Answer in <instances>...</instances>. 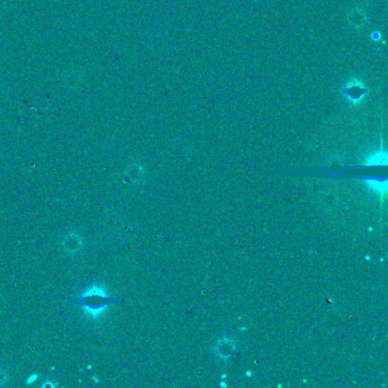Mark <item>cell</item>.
<instances>
[{
  "instance_id": "4",
  "label": "cell",
  "mask_w": 388,
  "mask_h": 388,
  "mask_svg": "<svg viewBox=\"0 0 388 388\" xmlns=\"http://www.w3.org/2000/svg\"><path fill=\"white\" fill-rule=\"evenodd\" d=\"M350 96V99H353V100H358L362 97V94H364V89L362 88V84L361 86H356V84H352L348 86V92H346Z\"/></svg>"
},
{
  "instance_id": "2",
  "label": "cell",
  "mask_w": 388,
  "mask_h": 388,
  "mask_svg": "<svg viewBox=\"0 0 388 388\" xmlns=\"http://www.w3.org/2000/svg\"><path fill=\"white\" fill-rule=\"evenodd\" d=\"M63 247L66 253L70 255H76L80 253L82 247H84V239L76 232H71L66 234L63 242Z\"/></svg>"
},
{
  "instance_id": "5",
  "label": "cell",
  "mask_w": 388,
  "mask_h": 388,
  "mask_svg": "<svg viewBox=\"0 0 388 388\" xmlns=\"http://www.w3.org/2000/svg\"><path fill=\"white\" fill-rule=\"evenodd\" d=\"M378 165H386V154L382 152V154H376L372 155L371 158H368V166H378Z\"/></svg>"
},
{
  "instance_id": "8",
  "label": "cell",
  "mask_w": 388,
  "mask_h": 388,
  "mask_svg": "<svg viewBox=\"0 0 388 388\" xmlns=\"http://www.w3.org/2000/svg\"><path fill=\"white\" fill-rule=\"evenodd\" d=\"M56 386H57V384H55V382H44V385H42V387H52V388L56 387Z\"/></svg>"
},
{
  "instance_id": "3",
  "label": "cell",
  "mask_w": 388,
  "mask_h": 388,
  "mask_svg": "<svg viewBox=\"0 0 388 388\" xmlns=\"http://www.w3.org/2000/svg\"><path fill=\"white\" fill-rule=\"evenodd\" d=\"M366 184H368V187L370 189H372L374 192H377L378 195L380 196H385V194L387 192V180L386 179H379V178H372V176H369V178H364Z\"/></svg>"
},
{
  "instance_id": "1",
  "label": "cell",
  "mask_w": 388,
  "mask_h": 388,
  "mask_svg": "<svg viewBox=\"0 0 388 388\" xmlns=\"http://www.w3.org/2000/svg\"><path fill=\"white\" fill-rule=\"evenodd\" d=\"M70 302L78 305L89 319L98 320L104 316L110 306L118 300L110 294L104 284L94 282Z\"/></svg>"
},
{
  "instance_id": "7",
  "label": "cell",
  "mask_w": 388,
  "mask_h": 388,
  "mask_svg": "<svg viewBox=\"0 0 388 388\" xmlns=\"http://www.w3.org/2000/svg\"><path fill=\"white\" fill-rule=\"evenodd\" d=\"M38 379H39V374H34L30 376V377H28V380H26V385H28V386L33 385V384H34L36 380H38Z\"/></svg>"
},
{
  "instance_id": "6",
  "label": "cell",
  "mask_w": 388,
  "mask_h": 388,
  "mask_svg": "<svg viewBox=\"0 0 388 388\" xmlns=\"http://www.w3.org/2000/svg\"><path fill=\"white\" fill-rule=\"evenodd\" d=\"M7 380H8V376H7L6 370L2 369V366H0V387L6 385Z\"/></svg>"
},
{
  "instance_id": "9",
  "label": "cell",
  "mask_w": 388,
  "mask_h": 388,
  "mask_svg": "<svg viewBox=\"0 0 388 388\" xmlns=\"http://www.w3.org/2000/svg\"><path fill=\"white\" fill-rule=\"evenodd\" d=\"M94 382H99V380H98V377H97V376H94Z\"/></svg>"
},
{
  "instance_id": "10",
  "label": "cell",
  "mask_w": 388,
  "mask_h": 388,
  "mask_svg": "<svg viewBox=\"0 0 388 388\" xmlns=\"http://www.w3.org/2000/svg\"><path fill=\"white\" fill-rule=\"evenodd\" d=\"M246 376H247V377H250V376H252V372H250V371H248V372L246 374Z\"/></svg>"
}]
</instances>
